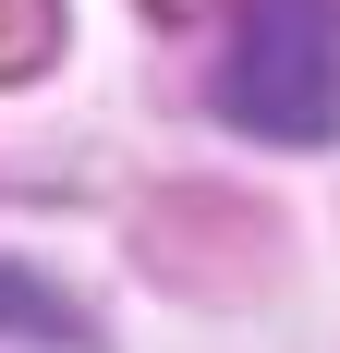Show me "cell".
I'll return each mask as SVG.
<instances>
[{"mask_svg": "<svg viewBox=\"0 0 340 353\" xmlns=\"http://www.w3.org/2000/svg\"><path fill=\"white\" fill-rule=\"evenodd\" d=\"M219 110L243 134H279V146L340 134V0H231Z\"/></svg>", "mask_w": 340, "mask_h": 353, "instance_id": "cell-1", "label": "cell"}, {"mask_svg": "<svg viewBox=\"0 0 340 353\" xmlns=\"http://www.w3.org/2000/svg\"><path fill=\"white\" fill-rule=\"evenodd\" d=\"M158 12H195V0H158Z\"/></svg>", "mask_w": 340, "mask_h": 353, "instance_id": "cell-3", "label": "cell"}, {"mask_svg": "<svg viewBox=\"0 0 340 353\" xmlns=\"http://www.w3.org/2000/svg\"><path fill=\"white\" fill-rule=\"evenodd\" d=\"M49 25H61L49 0H0V73H36V61H49Z\"/></svg>", "mask_w": 340, "mask_h": 353, "instance_id": "cell-2", "label": "cell"}]
</instances>
